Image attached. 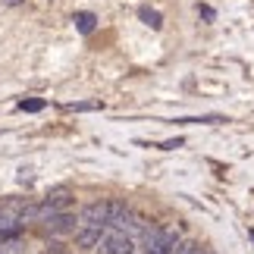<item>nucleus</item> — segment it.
<instances>
[{
    "label": "nucleus",
    "instance_id": "obj_1",
    "mask_svg": "<svg viewBox=\"0 0 254 254\" xmlns=\"http://www.w3.org/2000/svg\"><path fill=\"white\" fill-rule=\"evenodd\" d=\"M97 251L101 254H132V239L126 236V232H107V236H101V242H97Z\"/></svg>",
    "mask_w": 254,
    "mask_h": 254
},
{
    "label": "nucleus",
    "instance_id": "obj_2",
    "mask_svg": "<svg viewBox=\"0 0 254 254\" xmlns=\"http://www.w3.org/2000/svg\"><path fill=\"white\" fill-rule=\"evenodd\" d=\"M66 204H69V191L60 189V191L47 194V201L38 204V207H35V217H47V213H57V210H63Z\"/></svg>",
    "mask_w": 254,
    "mask_h": 254
},
{
    "label": "nucleus",
    "instance_id": "obj_3",
    "mask_svg": "<svg viewBox=\"0 0 254 254\" xmlns=\"http://www.w3.org/2000/svg\"><path fill=\"white\" fill-rule=\"evenodd\" d=\"M101 236H104V229H101V226H82V223H79V232H75V245H79V248H97Z\"/></svg>",
    "mask_w": 254,
    "mask_h": 254
},
{
    "label": "nucleus",
    "instance_id": "obj_4",
    "mask_svg": "<svg viewBox=\"0 0 254 254\" xmlns=\"http://www.w3.org/2000/svg\"><path fill=\"white\" fill-rule=\"evenodd\" d=\"M47 223V232H54V236H63V232H69V229H75L79 223H75L69 213H51V220H44Z\"/></svg>",
    "mask_w": 254,
    "mask_h": 254
},
{
    "label": "nucleus",
    "instance_id": "obj_5",
    "mask_svg": "<svg viewBox=\"0 0 254 254\" xmlns=\"http://www.w3.org/2000/svg\"><path fill=\"white\" fill-rule=\"evenodd\" d=\"M75 28H79L82 35H91L94 32V25H97V19H94V13H75Z\"/></svg>",
    "mask_w": 254,
    "mask_h": 254
},
{
    "label": "nucleus",
    "instance_id": "obj_7",
    "mask_svg": "<svg viewBox=\"0 0 254 254\" xmlns=\"http://www.w3.org/2000/svg\"><path fill=\"white\" fill-rule=\"evenodd\" d=\"M19 110H25V113H38V110H44V101H38V97H32V101H19Z\"/></svg>",
    "mask_w": 254,
    "mask_h": 254
},
{
    "label": "nucleus",
    "instance_id": "obj_8",
    "mask_svg": "<svg viewBox=\"0 0 254 254\" xmlns=\"http://www.w3.org/2000/svg\"><path fill=\"white\" fill-rule=\"evenodd\" d=\"M97 107H104L101 101H91V104H66V110H97Z\"/></svg>",
    "mask_w": 254,
    "mask_h": 254
},
{
    "label": "nucleus",
    "instance_id": "obj_9",
    "mask_svg": "<svg viewBox=\"0 0 254 254\" xmlns=\"http://www.w3.org/2000/svg\"><path fill=\"white\" fill-rule=\"evenodd\" d=\"M201 254H204V251H201Z\"/></svg>",
    "mask_w": 254,
    "mask_h": 254
},
{
    "label": "nucleus",
    "instance_id": "obj_6",
    "mask_svg": "<svg viewBox=\"0 0 254 254\" xmlns=\"http://www.w3.org/2000/svg\"><path fill=\"white\" fill-rule=\"evenodd\" d=\"M138 16H141V19H144V22H148L151 28H160V25H163L160 13H157V9H151V6H141V9H138Z\"/></svg>",
    "mask_w": 254,
    "mask_h": 254
}]
</instances>
